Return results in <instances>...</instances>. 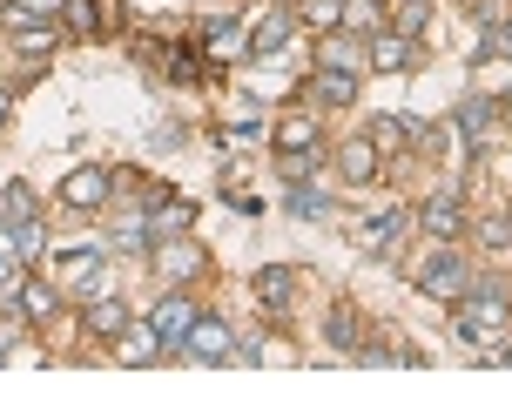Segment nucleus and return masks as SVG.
<instances>
[{
    "label": "nucleus",
    "mask_w": 512,
    "mask_h": 404,
    "mask_svg": "<svg viewBox=\"0 0 512 404\" xmlns=\"http://www.w3.org/2000/svg\"><path fill=\"white\" fill-rule=\"evenodd\" d=\"M277 142H283V149H317V122H304V115H290V122L277 128Z\"/></svg>",
    "instance_id": "5701e85b"
},
{
    "label": "nucleus",
    "mask_w": 512,
    "mask_h": 404,
    "mask_svg": "<svg viewBox=\"0 0 512 404\" xmlns=\"http://www.w3.org/2000/svg\"><path fill=\"white\" fill-rule=\"evenodd\" d=\"M398 229H411V216H405V209H391V216H378V223L364 229V250H371V256H384L391 243H398Z\"/></svg>",
    "instance_id": "a211bd4d"
},
{
    "label": "nucleus",
    "mask_w": 512,
    "mask_h": 404,
    "mask_svg": "<svg viewBox=\"0 0 512 404\" xmlns=\"http://www.w3.org/2000/svg\"><path fill=\"white\" fill-rule=\"evenodd\" d=\"M499 115H506V122H512V95H506V101H499Z\"/></svg>",
    "instance_id": "4c0bfd02"
},
{
    "label": "nucleus",
    "mask_w": 512,
    "mask_h": 404,
    "mask_svg": "<svg viewBox=\"0 0 512 404\" xmlns=\"http://www.w3.org/2000/svg\"><path fill=\"white\" fill-rule=\"evenodd\" d=\"M492 115H499V101L472 95V101H465V108H459V115H452V122H459V135H465V142H479V135H486V128H492Z\"/></svg>",
    "instance_id": "2eb2a0df"
},
{
    "label": "nucleus",
    "mask_w": 512,
    "mask_h": 404,
    "mask_svg": "<svg viewBox=\"0 0 512 404\" xmlns=\"http://www.w3.org/2000/svg\"><path fill=\"white\" fill-rule=\"evenodd\" d=\"M108 189H115V176H108V169H75V176L61 182V196L75 202V209H95V202H108Z\"/></svg>",
    "instance_id": "423d86ee"
},
{
    "label": "nucleus",
    "mask_w": 512,
    "mask_h": 404,
    "mask_svg": "<svg viewBox=\"0 0 512 404\" xmlns=\"http://www.w3.org/2000/svg\"><path fill=\"white\" fill-rule=\"evenodd\" d=\"M115 243H122V250H149L155 236H149V229H142V223H128V229H122V236H115Z\"/></svg>",
    "instance_id": "2f4dec72"
},
{
    "label": "nucleus",
    "mask_w": 512,
    "mask_h": 404,
    "mask_svg": "<svg viewBox=\"0 0 512 404\" xmlns=\"http://www.w3.org/2000/svg\"><path fill=\"white\" fill-rule=\"evenodd\" d=\"M499 357H506V364H512V344H506V351H499Z\"/></svg>",
    "instance_id": "58836bf2"
},
{
    "label": "nucleus",
    "mask_w": 512,
    "mask_h": 404,
    "mask_svg": "<svg viewBox=\"0 0 512 404\" xmlns=\"http://www.w3.org/2000/svg\"><path fill=\"white\" fill-rule=\"evenodd\" d=\"M115 357H122V364H155V357H162V337H155V330H122Z\"/></svg>",
    "instance_id": "dca6fc26"
},
{
    "label": "nucleus",
    "mask_w": 512,
    "mask_h": 404,
    "mask_svg": "<svg viewBox=\"0 0 512 404\" xmlns=\"http://www.w3.org/2000/svg\"><path fill=\"white\" fill-rule=\"evenodd\" d=\"M189 223H196V209H189V202H176V196H162V209L149 216V236L162 243V236H182Z\"/></svg>",
    "instance_id": "4468645a"
},
{
    "label": "nucleus",
    "mask_w": 512,
    "mask_h": 404,
    "mask_svg": "<svg viewBox=\"0 0 512 404\" xmlns=\"http://www.w3.org/2000/svg\"><path fill=\"white\" fill-rule=\"evenodd\" d=\"M418 283H425V297H438V303H459L465 290H472V263H465V256L452 250V243H445V250H432V256H425Z\"/></svg>",
    "instance_id": "f03ea898"
},
{
    "label": "nucleus",
    "mask_w": 512,
    "mask_h": 404,
    "mask_svg": "<svg viewBox=\"0 0 512 404\" xmlns=\"http://www.w3.org/2000/svg\"><path fill=\"white\" fill-rule=\"evenodd\" d=\"M297 21H310V27H337V21H344V0H304V7H297Z\"/></svg>",
    "instance_id": "b1692460"
},
{
    "label": "nucleus",
    "mask_w": 512,
    "mask_h": 404,
    "mask_svg": "<svg viewBox=\"0 0 512 404\" xmlns=\"http://www.w3.org/2000/svg\"><path fill=\"white\" fill-rule=\"evenodd\" d=\"M34 21H48V14H34L27 0H0V27H7V34H21V27H34Z\"/></svg>",
    "instance_id": "393cba45"
},
{
    "label": "nucleus",
    "mask_w": 512,
    "mask_h": 404,
    "mask_svg": "<svg viewBox=\"0 0 512 404\" xmlns=\"http://www.w3.org/2000/svg\"><path fill=\"white\" fill-rule=\"evenodd\" d=\"M290 216H331V202L317 196V189H304V182H297V189H290Z\"/></svg>",
    "instance_id": "a878e982"
},
{
    "label": "nucleus",
    "mask_w": 512,
    "mask_h": 404,
    "mask_svg": "<svg viewBox=\"0 0 512 404\" xmlns=\"http://www.w3.org/2000/svg\"><path fill=\"white\" fill-rule=\"evenodd\" d=\"M310 176H317V155L304 162V149H283V182L297 189V182H310Z\"/></svg>",
    "instance_id": "bb28decb"
},
{
    "label": "nucleus",
    "mask_w": 512,
    "mask_h": 404,
    "mask_svg": "<svg viewBox=\"0 0 512 404\" xmlns=\"http://www.w3.org/2000/svg\"><path fill=\"white\" fill-rule=\"evenodd\" d=\"M317 101H324V108H351V101H358V75H351V68H324V75H317Z\"/></svg>",
    "instance_id": "f8f14e48"
},
{
    "label": "nucleus",
    "mask_w": 512,
    "mask_h": 404,
    "mask_svg": "<svg viewBox=\"0 0 512 404\" xmlns=\"http://www.w3.org/2000/svg\"><path fill=\"white\" fill-rule=\"evenodd\" d=\"M88 330H95V337H122V330H128V310L115 297H95V303H88Z\"/></svg>",
    "instance_id": "f3484780"
},
{
    "label": "nucleus",
    "mask_w": 512,
    "mask_h": 404,
    "mask_svg": "<svg viewBox=\"0 0 512 404\" xmlns=\"http://www.w3.org/2000/svg\"><path fill=\"white\" fill-rule=\"evenodd\" d=\"M27 7H34V14H54V7H61V0H27Z\"/></svg>",
    "instance_id": "c9c22d12"
},
{
    "label": "nucleus",
    "mask_w": 512,
    "mask_h": 404,
    "mask_svg": "<svg viewBox=\"0 0 512 404\" xmlns=\"http://www.w3.org/2000/svg\"><path fill=\"white\" fill-rule=\"evenodd\" d=\"M61 14H68V34H88L95 27V0H61Z\"/></svg>",
    "instance_id": "cd10ccee"
},
{
    "label": "nucleus",
    "mask_w": 512,
    "mask_h": 404,
    "mask_svg": "<svg viewBox=\"0 0 512 404\" xmlns=\"http://www.w3.org/2000/svg\"><path fill=\"white\" fill-rule=\"evenodd\" d=\"M61 283H68V290H75V297H108V263L95 250H68L61 256Z\"/></svg>",
    "instance_id": "7ed1b4c3"
},
{
    "label": "nucleus",
    "mask_w": 512,
    "mask_h": 404,
    "mask_svg": "<svg viewBox=\"0 0 512 404\" xmlns=\"http://www.w3.org/2000/svg\"><path fill=\"white\" fill-rule=\"evenodd\" d=\"M54 41H61V27H54V21H34V27L14 34V48H21V54H54Z\"/></svg>",
    "instance_id": "412c9836"
},
{
    "label": "nucleus",
    "mask_w": 512,
    "mask_h": 404,
    "mask_svg": "<svg viewBox=\"0 0 512 404\" xmlns=\"http://www.w3.org/2000/svg\"><path fill=\"white\" fill-rule=\"evenodd\" d=\"M337 169H344V182H378V142H344L337 149Z\"/></svg>",
    "instance_id": "1a4fd4ad"
},
{
    "label": "nucleus",
    "mask_w": 512,
    "mask_h": 404,
    "mask_svg": "<svg viewBox=\"0 0 512 404\" xmlns=\"http://www.w3.org/2000/svg\"><path fill=\"white\" fill-rule=\"evenodd\" d=\"M479 243H486V250H506V243H512V216H492V223H479Z\"/></svg>",
    "instance_id": "c756f323"
},
{
    "label": "nucleus",
    "mask_w": 512,
    "mask_h": 404,
    "mask_svg": "<svg viewBox=\"0 0 512 404\" xmlns=\"http://www.w3.org/2000/svg\"><path fill=\"white\" fill-rule=\"evenodd\" d=\"M405 135H411V128L398 122V115H378V128H371V142H378V149H398Z\"/></svg>",
    "instance_id": "c85d7f7f"
},
{
    "label": "nucleus",
    "mask_w": 512,
    "mask_h": 404,
    "mask_svg": "<svg viewBox=\"0 0 512 404\" xmlns=\"http://www.w3.org/2000/svg\"><path fill=\"white\" fill-rule=\"evenodd\" d=\"M256 297L270 303V310H283V303L297 297V270H290V263H270V270H256Z\"/></svg>",
    "instance_id": "9d476101"
},
{
    "label": "nucleus",
    "mask_w": 512,
    "mask_h": 404,
    "mask_svg": "<svg viewBox=\"0 0 512 404\" xmlns=\"http://www.w3.org/2000/svg\"><path fill=\"white\" fill-rule=\"evenodd\" d=\"M169 75H176V81H196V75H203V68H196V48H176V68H169Z\"/></svg>",
    "instance_id": "7c9ffc66"
},
{
    "label": "nucleus",
    "mask_w": 512,
    "mask_h": 404,
    "mask_svg": "<svg viewBox=\"0 0 512 404\" xmlns=\"http://www.w3.org/2000/svg\"><path fill=\"white\" fill-rule=\"evenodd\" d=\"M209 41H216V48H223V41H236V21H230V14H216V21H209Z\"/></svg>",
    "instance_id": "72a5a7b5"
},
{
    "label": "nucleus",
    "mask_w": 512,
    "mask_h": 404,
    "mask_svg": "<svg viewBox=\"0 0 512 404\" xmlns=\"http://www.w3.org/2000/svg\"><path fill=\"white\" fill-rule=\"evenodd\" d=\"M182 357H196V364H223V357H230V324L196 317V324L182 330Z\"/></svg>",
    "instance_id": "20e7f679"
},
{
    "label": "nucleus",
    "mask_w": 512,
    "mask_h": 404,
    "mask_svg": "<svg viewBox=\"0 0 512 404\" xmlns=\"http://www.w3.org/2000/svg\"><path fill=\"white\" fill-rule=\"evenodd\" d=\"M14 283H21V277H14V256H7V250H0V303H7V297H14Z\"/></svg>",
    "instance_id": "473e14b6"
},
{
    "label": "nucleus",
    "mask_w": 512,
    "mask_h": 404,
    "mask_svg": "<svg viewBox=\"0 0 512 404\" xmlns=\"http://www.w3.org/2000/svg\"><path fill=\"white\" fill-rule=\"evenodd\" d=\"M189 324H196V310H189V297H162V303L149 310V330H155V337H182Z\"/></svg>",
    "instance_id": "9b49d317"
},
{
    "label": "nucleus",
    "mask_w": 512,
    "mask_h": 404,
    "mask_svg": "<svg viewBox=\"0 0 512 404\" xmlns=\"http://www.w3.org/2000/svg\"><path fill=\"white\" fill-rule=\"evenodd\" d=\"M506 250H512V243H506Z\"/></svg>",
    "instance_id": "ea45409f"
},
{
    "label": "nucleus",
    "mask_w": 512,
    "mask_h": 404,
    "mask_svg": "<svg viewBox=\"0 0 512 404\" xmlns=\"http://www.w3.org/2000/svg\"><path fill=\"white\" fill-rule=\"evenodd\" d=\"M506 317H512L506 290L472 277V290H465V310H459V324H452V330H459L465 344H479V337H492V330H506Z\"/></svg>",
    "instance_id": "f257e3e1"
},
{
    "label": "nucleus",
    "mask_w": 512,
    "mask_h": 404,
    "mask_svg": "<svg viewBox=\"0 0 512 404\" xmlns=\"http://www.w3.org/2000/svg\"><path fill=\"white\" fill-rule=\"evenodd\" d=\"M290 34H297V14H290V7H270V14L250 27V54H277Z\"/></svg>",
    "instance_id": "39448f33"
},
{
    "label": "nucleus",
    "mask_w": 512,
    "mask_h": 404,
    "mask_svg": "<svg viewBox=\"0 0 512 404\" xmlns=\"http://www.w3.org/2000/svg\"><path fill=\"white\" fill-rule=\"evenodd\" d=\"M344 27L351 34H384V7L378 0H344Z\"/></svg>",
    "instance_id": "6ab92c4d"
},
{
    "label": "nucleus",
    "mask_w": 512,
    "mask_h": 404,
    "mask_svg": "<svg viewBox=\"0 0 512 404\" xmlns=\"http://www.w3.org/2000/svg\"><path fill=\"white\" fill-rule=\"evenodd\" d=\"M492 48H506V54H512V21H506V27H499V41H492Z\"/></svg>",
    "instance_id": "f704fd0d"
},
{
    "label": "nucleus",
    "mask_w": 512,
    "mask_h": 404,
    "mask_svg": "<svg viewBox=\"0 0 512 404\" xmlns=\"http://www.w3.org/2000/svg\"><path fill=\"white\" fill-rule=\"evenodd\" d=\"M331 344H337V351H358V310H351V303H337V310H331Z\"/></svg>",
    "instance_id": "4be33fe9"
},
{
    "label": "nucleus",
    "mask_w": 512,
    "mask_h": 404,
    "mask_svg": "<svg viewBox=\"0 0 512 404\" xmlns=\"http://www.w3.org/2000/svg\"><path fill=\"white\" fill-rule=\"evenodd\" d=\"M54 303H61V290H54V283H27V290H21V310L34 317V324H48Z\"/></svg>",
    "instance_id": "aec40b11"
},
{
    "label": "nucleus",
    "mask_w": 512,
    "mask_h": 404,
    "mask_svg": "<svg viewBox=\"0 0 512 404\" xmlns=\"http://www.w3.org/2000/svg\"><path fill=\"white\" fill-rule=\"evenodd\" d=\"M7 108H14V95H7V88H0V128H7Z\"/></svg>",
    "instance_id": "e433bc0d"
},
{
    "label": "nucleus",
    "mask_w": 512,
    "mask_h": 404,
    "mask_svg": "<svg viewBox=\"0 0 512 404\" xmlns=\"http://www.w3.org/2000/svg\"><path fill=\"white\" fill-rule=\"evenodd\" d=\"M405 61H411V34H371V68L398 75Z\"/></svg>",
    "instance_id": "ddd939ff"
},
{
    "label": "nucleus",
    "mask_w": 512,
    "mask_h": 404,
    "mask_svg": "<svg viewBox=\"0 0 512 404\" xmlns=\"http://www.w3.org/2000/svg\"><path fill=\"white\" fill-rule=\"evenodd\" d=\"M418 229H425V236H438V243H452V236H459V229H465V216H459V202H452V196H438V202H425V209H418Z\"/></svg>",
    "instance_id": "0eeeda50"
},
{
    "label": "nucleus",
    "mask_w": 512,
    "mask_h": 404,
    "mask_svg": "<svg viewBox=\"0 0 512 404\" xmlns=\"http://www.w3.org/2000/svg\"><path fill=\"white\" fill-rule=\"evenodd\" d=\"M155 270H162L169 283H189L196 270H203V250H196V243H162V250H155Z\"/></svg>",
    "instance_id": "6e6552de"
}]
</instances>
